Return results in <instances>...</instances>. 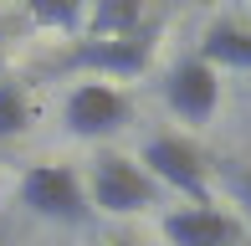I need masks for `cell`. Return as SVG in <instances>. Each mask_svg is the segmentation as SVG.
Segmentation results:
<instances>
[{
    "label": "cell",
    "mask_w": 251,
    "mask_h": 246,
    "mask_svg": "<svg viewBox=\"0 0 251 246\" xmlns=\"http://www.w3.org/2000/svg\"><path fill=\"white\" fill-rule=\"evenodd\" d=\"M133 164H139L159 190H175V195H185L190 205H215V195H210V164H205L200 149L190 139H179V133H154V139L139 149Z\"/></svg>",
    "instance_id": "1"
},
{
    "label": "cell",
    "mask_w": 251,
    "mask_h": 246,
    "mask_svg": "<svg viewBox=\"0 0 251 246\" xmlns=\"http://www.w3.org/2000/svg\"><path fill=\"white\" fill-rule=\"evenodd\" d=\"M16 195L31 216L51 221V226H87V216H93L82 174L67 170V164H31V170H21Z\"/></svg>",
    "instance_id": "2"
},
{
    "label": "cell",
    "mask_w": 251,
    "mask_h": 246,
    "mask_svg": "<svg viewBox=\"0 0 251 246\" xmlns=\"http://www.w3.org/2000/svg\"><path fill=\"white\" fill-rule=\"evenodd\" d=\"M154 62V31L144 26L139 36H77L72 51L62 57V72H87V82H128V77H144Z\"/></svg>",
    "instance_id": "3"
},
{
    "label": "cell",
    "mask_w": 251,
    "mask_h": 246,
    "mask_svg": "<svg viewBox=\"0 0 251 246\" xmlns=\"http://www.w3.org/2000/svg\"><path fill=\"white\" fill-rule=\"evenodd\" d=\"M82 190H87V205L102 210V216H139V210H154L159 195H164V190L133 159H123V154H98V164L87 170Z\"/></svg>",
    "instance_id": "4"
},
{
    "label": "cell",
    "mask_w": 251,
    "mask_h": 246,
    "mask_svg": "<svg viewBox=\"0 0 251 246\" xmlns=\"http://www.w3.org/2000/svg\"><path fill=\"white\" fill-rule=\"evenodd\" d=\"M159 98H164V108H169L179 123L205 128V123L215 118V108H221V72L205 67L200 57H185V62H175V67L164 72Z\"/></svg>",
    "instance_id": "5"
},
{
    "label": "cell",
    "mask_w": 251,
    "mask_h": 246,
    "mask_svg": "<svg viewBox=\"0 0 251 246\" xmlns=\"http://www.w3.org/2000/svg\"><path fill=\"white\" fill-rule=\"evenodd\" d=\"M128 98L113 82H77L62 103V123L72 139H113V133L128 123Z\"/></svg>",
    "instance_id": "6"
},
{
    "label": "cell",
    "mask_w": 251,
    "mask_h": 246,
    "mask_svg": "<svg viewBox=\"0 0 251 246\" xmlns=\"http://www.w3.org/2000/svg\"><path fill=\"white\" fill-rule=\"evenodd\" d=\"M159 236L169 246H246V226L221 205H179L159 216Z\"/></svg>",
    "instance_id": "7"
},
{
    "label": "cell",
    "mask_w": 251,
    "mask_h": 246,
    "mask_svg": "<svg viewBox=\"0 0 251 246\" xmlns=\"http://www.w3.org/2000/svg\"><path fill=\"white\" fill-rule=\"evenodd\" d=\"M195 57L215 72H251V26L236 16H221L200 31V47Z\"/></svg>",
    "instance_id": "8"
},
{
    "label": "cell",
    "mask_w": 251,
    "mask_h": 246,
    "mask_svg": "<svg viewBox=\"0 0 251 246\" xmlns=\"http://www.w3.org/2000/svg\"><path fill=\"white\" fill-rule=\"evenodd\" d=\"M144 26H149V21H144V5H139V0H98V5H87L82 36L113 41V36H139Z\"/></svg>",
    "instance_id": "9"
},
{
    "label": "cell",
    "mask_w": 251,
    "mask_h": 246,
    "mask_svg": "<svg viewBox=\"0 0 251 246\" xmlns=\"http://www.w3.org/2000/svg\"><path fill=\"white\" fill-rule=\"evenodd\" d=\"M31 21H36L41 31H56V36L77 41L82 36V21H87V5H77V0H36V5H31Z\"/></svg>",
    "instance_id": "10"
},
{
    "label": "cell",
    "mask_w": 251,
    "mask_h": 246,
    "mask_svg": "<svg viewBox=\"0 0 251 246\" xmlns=\"http://www.w3.org/2000/svg\"><path fill=\"white\" fill-rule=\"evenodd\" d=\"M31 118H36V108H31L26 87L0 77V144H5V139H21V133L31 128Z\"/></svg>",
    "instance_id": "11"
},
{
    "label": "cell",
    "mask_w": 251,
    "mask_h": 246,
    "mask_svg": "<svg viewBox=\"0 0 251 246\" xmlns=\"http://www.w3.org/2000/svg\"><path fill=\"white\" fill-rule=\"evenodd\" d=\"M215 180L231 190V200L241 205V226L251 231V170L236 164V159H221V164H215Z\"/></svg>",
    "instance_id": "12"
},
{
    "label": "cell",
    "mask_w": 251,
    "mask_h": 246,
    "mask_svg": "<svg viewBox=\"0 0 251 246\" xmlns=\"http://www.w3.org/2000/svg\"><path fill=\"white\" fill-rule=\"evenodd\" d=\"M0 72H5V41H0Z\"/></svg>",
    "instance_id": "13"
},
{
    "label": "cell",
    "mask_w": 251,
    "mask_h": 246,
    "mask_svg": "<svg viewBox=\"0 0 251 246\" xmlns=\"http://www.w3.org/2000/svg\"><path fill=\"white\" fill-rule=\"evenodd\" d=\"M102 246H133V241H102Z\"/></svg>",
    "instance_id": "14"
}]
</instances>
